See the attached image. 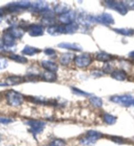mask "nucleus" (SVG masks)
<instances>
[{"instance_id": "nucleus-23", "label": "nucleus", "mask_w": 134, "mask_h": 146, "mask_svg": "<svg viewBox=\"0 0 134 146\" xmlns=\"http://www.w3.org/2000/svg\"><path fill=\"white\" fill-rule=\"evenodd\" d=\"M54 10H55V13H57L62 15L69 11H70V7H69L68 5L65 3H59L55 6Z\"/></svg>"}, {"instance_id": "nucleus-29", "label": "nucleus", "mask_w": 134, "mask_h": 146, "mask_svg": "<svg viewBox=\"0 0 134 146\" xmlns=\"http://www.w3.org/2000/svg\"><path fill=\"white\" fill-rule=\"evenodd\" d=\"M90 102L93 106H96L97 107H101L103 106V101L100 98L94 96V97L90 98Z\"/></svg>"}, {"instance_id": "nucleus-16", "label": "nucleus", "mask_w": 134, "mask_h": 146, "mask_svg": "<svg viewBox=\"0 0 134 146\" xmlns=\"http://www.w3.org/2000/svg\"><path fill=\"white\" fill-rule=\"evenodd\" d=\"M7 31L13 36L15 39H20L25 34V31L22 27H15V26L10 27Z\"/></svg>"}, {"instance_id": "nucleus-7", "label": "nucleus", "mask_w": 134, "mask_h": 146, "mask_svg": "<svg viewBox=\"0 0 134 146\" xmlns=\"http://www.w3.org/2000/svg\"><path fill=\"white\" fill-rule=\"evenodd\" d=\"M93 21L105 25H112L114 24V19L111 14L104 13L99 15L92 18Z\"/></svg>"}, {"instance_id": "nucleus-11", "label": "nucleus", "mask_w": 134, "mask_h": 146, "mask_svg": "<svg viewBox=\"0 0 134 146\" xmlns=\"http://www.w3.org/2000/svg\"><path fill=\"white\" fill-rule=\"evenodd\" d=\"M76 16V14L75 11L70 10L69 11L65 13L60 15L59 20L62 24L68 25L74 23Z\"/></svg>"}, {"instance_id": "nucleus-32", "label": "nucleus", "mask_w": 134, "mask_h": 146, "mask_svg": "<svg viewBox=\"0 0 134 146\" xmlns=\"http://www.w3.org/2000/svg\"><path fill=\"white\" fill-rule=\"evenodd\" d=\"M47 146H65V142L61 139H55Z\"/></svg>"}, {"instance_id": "nucleus-5", "label": "nucleus", "mask_w": 134, "mask_h": 146, "mask_svg": "<svg viewBox=\"0 0 134 146\" xmlns=\"http://www.w3.org/2000/svg\"><path fill=\"white\" fill-rule=\"evenodd\" d=\"M74 63L78 67L85 68L89 66L92 63V58L88 53H83V54L75 56Z\"/></svg>"}, {"instance_id": "nucleus-8", "label": "nucleus", "mask_w": 134, "mask_h": 146, "mask_svg": "<svg viewBox=\"0 0 134 146\" xmlns=\"http://www.w3.org/2000/svg\"><path fill=\"white\" fill-rule=\"evenodd\" d=\"M31 6V3L29 1H19L11 3L7 5V9L11 11H16L20 9H27Z\"/></svg>"}, {"instance_id": "nucleus-3", "label": "nucleus", "mask_w": 134, "mask_h": 146, "mask_svg": "<svg viewBox=\"0 0 134 146\" xmlns=\"http://www.w3.org/2000/svg\"><path fill=\"white\" fill-rule=\"evenodd\" d=\"M102 136L103 134L97 131L90 130L87 133V136L80 139V143L84 145H92L94 144L97 140L102 138Z\"/></svg>"}, {"instance_id": "nucleus-1", "label": "nucleus", "mask_w": 134, "mask_h": 146, "mask_svg": "<svg viewBox=\"0 0 134 146\" xmlns=\"http://www.w3.org/2000/svg\"><path fill=\"white\" fill-rule=\"evenodd\" d=\"M6 99L7 104L11 106L18 107L23 104L24 96L19 92L13 90H9L6 94Z\"/></svg>"}, {"instance_id": "nucleus-12", "label": "nucleus", "mask_w": 134, "mask_h": 146, "mask_svg": "<svg viewBox=\"0 0 134 146\" xmlns=\"http://www.w3.org/2000/svg\"><path fill=\"white\" fill-rule=\"evenodd\" d=\"M47 33L51 36H59L60 34H66L65 25H54L49 27L47 30Z\"/></svg>"}, {"instance_id": "nucleus-13", "label": "nucleus", "mask_w": 134, "mask_h": 146, "mask_svg": "<svg viewBox=\"0 0 134 146\" xmlns=\"http://www.w3.org/2000/svg\"><path fill=\"white\" fill-rule=\"evenodd\" d=\"M25 81V79L21 76H9L5 79L3 82H0V86H15Z\"/></svg>"}, {"instance_id": "nucleus-15", "label": "nucleus", "mask_w": 134, "mask_h": 146, "mask_svg": "<svg viewBox=\"0 0 134 146\" xmlns=\"http://www.w3.org/2000/svg\"><path fill=\"white\" fill-rule=\"evenodd\" d=\"M58 48L62 49H66L68 50H72L74 51H81L82 50V48L80 45L74 43H66V42H62L58 44Z\"/></svg>"}, {"instance_id": "nucleus-18", "label": "nucleus", "mask_w": 134, "mask_h": 146, "mask_svg": "<svg viewBox=\"0 0 134 146\" xmlns=\"http://www.w3.org/2000/svg\"><path fill=\"white\" fill-rule=\"evenodd\" d=\"M74 55L72 53H65L60 56L59 62L62 65L67 66L74 59Z\"/></svg>"}, {"instance_id": "nucleus-4", "label": "nucleus", "mask_w": 134, "mask_h": 146, "mask_svg": "<svg viewBox=\"0 0 134 146\" xmlns=\"http://www.w3.org/2000/svg\"><path fill=\"white\" fill-rule=\"evenodd\" d=\"M105 5L111 9L115 10L122 15H126L127 13V9L124 3L116 1H105Z\"/></svg>"}, {"instance_id": "nucleus-34", "label": "nucleus", "mask_w": 134, "mask_h": 146, "mask_svg": "<svg viewBox=\"0 0 134 146\" xmlns=\"http://www.w3.org/2000/svg\"><path fill=\"white\" fill-rule=\"evenodd\" d=\"M13 122V121L11 119H8V118L0 117V124H7L11 123V122Z\"/></svg>"}, {"instance_id": "nucleus-40", "label": "nucleus", "mask_w": 134, "mask_h": 146, "mask_svg": "<svg viewBox=\"0 0 134 146\" xmlns=\"http://www.w3.org/2000/svg\"><path fill=\"white\" fill-rule=\"evenodd\" d=\"M1 136H0V142H1Z\"/></svg>"}, {"instance_id": "nucleus-31", "label": "nucleus", "mask_w": 134, "mask_h": 146, "mask_svg": "<svg viewBox=\"0 0 134 146\" xmlns=\"http://www.w3.org/2000/svg\"><path fill=\"white\" fill-rule=\"evenodd\" d=\"M8 66V61L5 57L0 56V70L5 69Z\"/></svg>"}, {"instance_id": "nucleus-39", "label": "nucleus", "mask_w": 134, "mask_h": 146, "mask_svg": "<svg viewBox=\"0 0 134 146\" xmlns=\"http://www.w3.org/2000/svg\"><path fill=\"white\" fill-rule=\"evenodd\" d=\"M129 57L133 58V59H134V51H131V52L129 53Z\"/></svg>"}, {"instance_id": "nucleus-21", "label": "nucleus", "mask_w": 134, "mask_h": 146, "mask_svg": "<svg viewBox=\"0 0 134 146\" xmlns=\"http://www.w3.org/2000/svg\"><path fill=\"white\" fill-rule=\"evenodd\" d=\"M42 23L45 25H49V27L55 25V17L52 13H49L48 11L44 15L42 19Z\"/></svg>"}, {"instance_id": "nucleus-38", "label": "nucleus", "mask_w": 134, "mask_h": 146, "mask_svg": "<svg viewBox=\"0 0 134 146\" xmlns=\"http://www.w3.org/2000/svg\"><path fill=\"white\" fill-rule=\"evenodd\" d=\"M112 140H113L114 141H115V142H117V143H122V139L120 138H118V137H113Z\"/></svg>"}, {"instance_id": "nucleus-28", "label": "nucleus", "mask_w": 134, "mask_h": 146, "mask_svg": "<svg viewBox=\"0 0 134 146\" xmlns=\"http://www.w3.org/2000/svg\"><path fill=\"white\" fill-rule=\"evenodd\" d=\"M104 121L107 124H109V125H112V124H114L116 122V117L111 115V114L106 113L104 115Z\"/></svg>"}, {"instance_id": "nucleus-37", "label": "nucleus", "mask_w": 134, "mask_h": 146, "mask_svg": "<svg viewBox=\"0 0 134 146\" xmlns=\"http://www.w3.org/2000/svg\"><path fill=\"white\" fill-rule=\"evenodd\" d=\"M4 14H5V11H4L3 9L0 8V23L3 20Z\"/></svg>"}, {"instance_id": "nucleus-26", "label": "nucleus", "mask_w": 134, "mask_h": 146, "mask_svg": "<svg viewBox=\"0 0 134 146\" xmlns=\"http://www.w3.org/2000/svg\"><path fill=\"white\" fill-rule=\"evenodd\" d=\"M66 27V34H74L79 29V25L76 23H72L68 25H65Z\"/></svg>"}, {"instance_id": "nucleus-30", "label": "nucleus", "mask_w": 134, "mask_h": 146, "mask_svg": "<svg viewBox=\"0 0 134 146\" xmlns=\"http://www.w3.org/2000/svg\"><path fill=\"white\" fill-rule=\"evenodd\" d=\"M72 89V91L73 93L76 95H78V96H91V94L88 93V92H86L84 91H82V90H80L78 88L76 87H72L71 88Z\"/></svg>"}, {"instance_id": "nucleus-10", "label": "nucleus", "mask_w": 134, "mask_h": 146, "mask_svg": "<svg viewBox=\"0 0 134 146\" xmlns=\"http://www.w3.org/2000/svg\"><path fill=\"white\" fill-rule=\"evenodd\" d=\"M30 9L32 11L36 13L45 12L49 10V6L47 2L44 1H36L31 3Z\"/></svg>"}, {"instance_id": "nucleus-14", "label": "nucleus", "mask_w": 134, "mask_h": 146, "mask_svg": "<svg viewBox=\"0 0 134 146\" xmlns=\"http://www.w3.org/2000/svg\"><path fill=\"white\" fill-rule=\"evenodd\" d=\"M29 34L32 37H38L42 36L44 33V29L42 25H31L28 29Z\"/></svg>"}, {"instance_id": "nucleus-25", "label": "nucleus", "mask_w": 134, "mask_h": 146, "mask_svg": "<svg viewBox=\"0 0 134 146\" xmlns=\"http://www.w3.org/2000/svg\"><path fill=\"white\" fill-rule=\"evenodd\" d=\"M96 59L99 61L107 62L112 59V56L105 52H101L96 55Z\"/></svg>"}, {"instance_id": "nucleus-35", "label": "nucleus", "mask_w": 134, "mask_h": 146, "mask_svg": "<svg viewBox=\"0 0 134 146\" xmlns=\"http://www.w3.org/2000/svg\"><path fill=\"white\" fill-rule=\"evenodd\" d=\"M44 53H45V54H46L47 55H49V56H51V55H55L56 52H55V51L53 49L47 48L46 49H45Z\"/></svg>"}, {"instance_id": "nucleus-2", "label": "nucleus", "mask_w": 134, "mask_h": 146, "mask_svg": "<svg viewBox=\"0 0 134 146\" xmlns=\"http://www.w3.org/2000/svg\"><path fill=\"white\" fill-rule=\"evenodd\" d=\"M111 101L127 107H134V97L133 96L128 95V94L112 96L111 98Z\"/></svg>"}, {"instance_id": "nucleus-22", "label": "nucleus", "mask_w": 134, "mask_h": 146, "mask_svg": "<svg viewBox=\"0 0 134 146\" xmlns=\"http://www.w3.org/2000/svg\"><path fill=\"white\" fill-rule=\"evenodd\" d=\"M42 79L45 82H53L57 80V75L56 72H50V71H45L42 74Z\"/></svg>"}, {"instance_id": "nucleus-27", "label": "nucleus", "mask_w": 134, "mask_h": 146, "mask_svg": "<svg viewBox=\"0 0 134 146\" xmlns=\"http://www.w3.org/2000/svg\"><path fill=\"white\" fill-rule=\"evenodd\" d=\"M9 59L17 62V63H21V64H25L28 62V59L24 56H21L19 55H11L9 56Z\"/></svg>"}, {"instance_id": "nucleus-36", "label": "nucleus", "mask_w": 134, "mask_h": 146, "mask_svg": "<svg viewBox=\"0 0 134 146\" xmlns=\"http://www.w3.org/2000/svg\"><path fill=\"white\" fill-rule=\"evenodd\" d=\"M104 67H103V70H105V72H111V65H110L109 63H106L105 66H103Z\"/></svg>"}, {"instance_id": "nucleus-19", "label": "nucleus", "mask_w": 134, "mask_h": 146, "mask_svg": "<svg viewBox=\"0 0 134 146\" xmlns=\"http://www.w3.org/2000/svg\"><path fill=\"white\" fill-rule=\"evenodd\" d=\"M111 77L118 81H124L127 78V74L123 70H115L111 72Z\"/></svg>"}, {"instance_id": "nucleus-24", "label": "nucleus", "mask_w": 134, "mask_h": 146, "mask_svg": "<svg viewBox=\"0 0 134 146\" xmlns=\"http://www.w3.org/2000/svg\"><path fill=\"white\" fill-rule=\"evenodd\" d=\"M114 31L122 36H131L134 34V29H114Z\"/></svg>"}, {"instance_id": "nucleus-33", "label": "nucleus", "mask_w": 134, "mask_h": 146, "mask_svg": "<svg viewBox=\"0 0 134 146\" xmlns=\"http://www.w3.org/2000/svg\"><path fill=\"white\" fill-rule=\"evenodd\" d=\"M123 3H124V5L126 6L127 9H134V0H131V1H124Z\"/></svg>"}, {"instance_id": "nucleus-17", "label": "nucleus", "mask_w": 134, "mask_h": 146, "mask_svg": "<svg viewBox=\"0 0 134 146\" xmlns=\"http://www.w3.org/2000/svg\"><path fill=\"white\" fill-rule=\"evenodd\" d=\"M42 65L43 68H45L47 71L50 72H57L59 69V66L57 63L49 60H44L42 62Z\"/></svg>"}, {"instance_id": "nucleus-20", "label": "nucleus", "mask_w": 134, "mask_h": 146, "mask_svg": "<svg viewBox=\"0 0 134 146\" xmlns=\"http://www.w3.org/2000/svg\"><path fill=\"white\" fill-rule=\"evenodd\" d=\"M40 52L41 50L40 49L29 46V45L26 46L22 50V53L23 55H29V56H33V55L38 54Z\"/></svg>"}, {"instance_id": "nucleus-9", "label": "nucleus", "mask_w": 134, "mask_h": 146, "mask_svg": "<svg viewBox=\"0 0 134 146\" xmlns=\"http://www.w3.org/2000/svg\"><path fill=\"white\" fill-rule=\"evenodd\" d=\"M16 39L6 30L2 37L3 46L6 49H11L16 46Z\"/></svg>"}, {"instance_id": "nucleus-6", "label": "nucleus", "mask_w": 134, "mask_h": 146, "mask_svg": "<svg viewBox=\"0 0 134 146\" xmlns=\"http://www.w3.org/2000/svg\"><path fill=\"white\" fill-rule=\"evenodd\" d=\"M27 124L30 127V131L34 134V136L40 134L44 130L45 126L44 122L36 121V120H30L27 122Z\"/></svg>"}]
</instances>
